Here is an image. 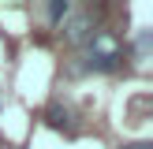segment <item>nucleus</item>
<instances>
[{"instance_id":"obj_3","label":"nucleus","mask_w":153,"mask_h":149,"mask_svg":"<svg viewBox=\"0 0 153 149\" xmlns=\"http://www.w3.org/2000/svg\"><path fill=\"white\" fill-rule=\"evenodd\" d=\"M45 123H49L52 131H67V134H75V112L67 108V104L52 101L49 108H45Z\"/></svg>"},{"instance_id":"obj_4","label":"nucleus","mask_w":153,"mask_h":149,"mask_svg":"<svg viewBox=\"0 0 153 149\" xmlns=\"http://www.w3.org/2000/svg\"><path fill=\"white\" fill-rule=\"evenodd\" d=\"M67 15H71V4H67V0H52V4H49V22H52V26L64 22Z\"/></svg>"},{"instance_id":"obj_1","label":"nucleus","mask_w":153,"mask_h":149,"mask_svg":"<svg viewBox=\"0 0 153 149\" xmlns=\"http://www.w3.org/2000/svg\"><path fill=\"white\" fill-rule=\"evenodd\" d=\"M86 67L90 71H120L123 67V41H120L112 30H97L94 37L86 41Z\"/></svg>"},{"instance_id":"obj_5","label":"nucleus","mask_w":153,"mask_h":149,"mask_svg":"<svg viewBox=\"0 0 153 149\" xmlns=\"http://www.w3.org/2000/svg\"><path fill=\"white\" fill-rule=\"evenodd\" d=\"M123 149H153L149 142H131V145H123Z\"/></svg>"},{"instance_id":"obj_2","label":"nucleus","mask_w":153,"mask_h":149,"mask_svg":"<svg viewBox=\"0 0 153 149\" xmlns=\"http://www.w3.org/2000/svg\"><path fill=\"white\" fill-rule=\"evenodd\" d=\"M94 34H97L94 30V11H71L64 19V37L71 45H86Z\"/></svg>"}]
</instances>
